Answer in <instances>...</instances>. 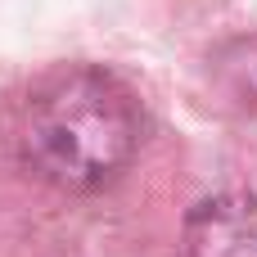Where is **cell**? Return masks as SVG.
I'll use <instances>...</instances> for the list:
<instances>
[{"mask_svg":"<svg viewBox=\"0 0 257 257\" xmlns=\"http://www.w3.org/2000/svg\"><path fill=\"white\" fill-rule=\"evenodd\" d=\"M145 136L136 90L104 68H63L18 108V163L54 190H99L126 172Z\"/></svg>","mask_w":257,"mask_h":257,"instance_id":"1","label":"cell"},{"mask_svg":"<svg viewBox=\"0 0 257 257\" xmlns=\"http://www.w3.org/2000/svg\"><path fill=\"white\" fill-rule=\"evenodd\" d=\"M181 257H257V194L235 190L190 208Z\"/></svg>","mask_w":257,"mask_h":257,"instance_id":"2","label":"cell"}]
</instances>
